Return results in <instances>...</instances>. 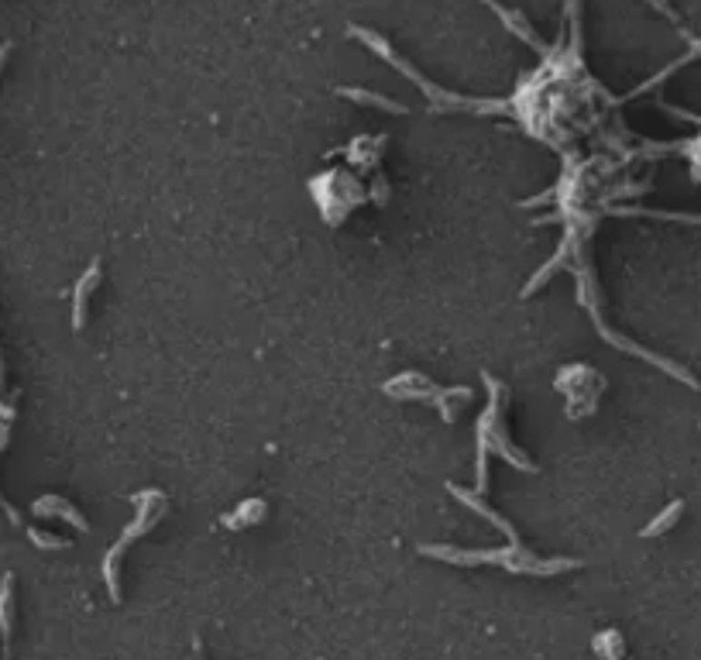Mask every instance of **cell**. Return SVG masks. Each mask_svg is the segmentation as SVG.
Returning a JSON list of instances; mask_svg holds the SVG:
<instances>
[{"mask_svg":"<svg viewBox=\"0 0 701 660\" xmlns=\"http://www.w3.org/2000/svg\"><path fill=\"white\" fill-rule=\"evenodd\" d=\"M585 368H588V365H567V368H561V378H567V382H557V393L567 395V416H575V420L588 416L595 409V403H598L602 389H606V378L602 375H595L588 385H581Z\"/></svg>","mask_w":701,"mask_h":660,"instance_id":"5","label":"cell"},{"mask_svg":"<svg viewBox=\"0 0 701 660\" xmlns=\"http://www.w3.org/2000/svg\"><path fill=\"white\" fill-rule=\"evenodd\" d=\"M650 4H654V7H656V11H660V15H667L670 21H677V25H681V17H677V15H674V11H670V4H667V0H650Z\"/></svg>","mask_w":701,"mask_h":660,"instance_id":"16","label":"cell"},{"mask_svg":"<svg viewBox=\"0 0 701 660\" xmlns=\"http://www.w3.org/2000/svg\"><path fill=\"white\" fill-rule=\"evenodd\" d=\"M423 557H434V561H444V565H502L506 571H516V575H561V571H575L581 567V561L575 557H533V550H526V544L516 536L509 540L506 547L499 550H461V547H444V544H436V547H420Z\"/></svg>","mask_w":701,"mask_h":660,"instance_id":"2","label":"cell"},{"mask_svg":"<svg viewBox=\"0 0 701 660\" xmlns=\"http://www.w3.org/2000/svg\"><path fill=\"white\" fill-rule=\"evenodd\" d=\"M341 96H347V100H355V104H365V107H378V110H386V114H409V107H403V104H396V100H389V96H382V94H368V90H358V86H344V90H337Z\"/></svg>","mask_w":701,"mask_h":660,"instance_id":"10","label":"cell"},{"mask_svg":"<svg viewBox=\"0 0 701 660\" xmlns=\"http://www.w3.org/2000/svg\"><path fill=\"white\" fill-rule=\"evenodd\" d=\"M482 382L488 389V406L482 409L478 426H475V437H478V444H475V475H478L475 492L488 488V455H499L502 461H509L513 468L526 475L536 472L533 457L523 455L516 447V440L509 437V426H506V385L496 375H488V372H482Z\"/></svg>","mask_w":701,"mask_h":660,"instance_id":"1","label":"cell"},{"mask_svg":"<svg viewBox=\"0 0 701 660\" xmlns=\"http://www.w3.org/2000/svg\"><path fill=\"white\" fill-rule=\"evenodd\" d=\"M135 505H138L135 523L117 536V544H114V547L107 550V557H104V585H107L110 602H121V578H117V575H121V557H125L127 547H131L138 536H145L158 523L162 509H165V495H162L158 488H145V492L135 495Z\"/></svg>","mask_w":701,"mask_h":660,"instance_id":"4","label":"cell"},{"mask_svg":"<svg viewBox=\"0 0 701 660\" xmlns=\"http://www.w3.org/2000/svg\"><path fill=\"white\" fill-rule=\"evenodd\" d=\"M7 52H11V45H0V69H4V63H7Z\"/></svg>","mask_w":701,"mask_h":660,"instance_id":"17","label":"cell"},{"mask_svg":"<svg viewBox=\"0 0 701 660\" xmlns=\"http://www.w3.org/2000/svg\"><path fill=\"white\" fill-rule=\"evenodd\" d=\"M100 283H104V262L94 258L90 268H86L76 279V285H73V330L86 327V320H90V299H94Z\"/></svg>","mask_w":701,"mask_h":660,"instance_id":"6","label":"cell"},{"mask_svg":"<svg viewBox=\"0 0 701 660\" xmlns=\"http://www.w3.org/2000/svg\"><path fill=\"white\" fill-rule=\"evenodd\" d=\"M265 513H268L265 499H245L234 513L224 516V526H231V530H241V526H245V530H248V526H258V523L265 519Z\"/></svg>","mask_w":701,"mask_h":660,"instance_id":"8","label":"cell"},{"mask_svg":"<svg viewBox=\"0 0 701 660\" xmlns=\"http://www.w3.org/2000/svg\"><path fill=\"white\" fill-rule=\"evenodd\" d=\"M11 406H0V451L7 447V434H11Z\"/></svg>","mask_w":701,"mask_h":660,"instance_id":"15","label":"cell"},{"mask_svg":"<svg viewBox=\"0 0 701 660\" xmlns=\"http://www.w3.org/2000/svg\"><path fill=\"white\" fill-rule=\"evenodd\" d=\"M382 393L389 399H409V403H426L434 406L447 424L457 420V406L471 403V389L467 385H436L434 378H426L423 372H403V375H392L382 382Z\"/></svg>","mask_w":701,"mask_h":660,"instance_id":"3","label":"cell"},{"mask_svg":"<svg viewBox=\"0 0 701 660\" xmlns=\"http://www.w3.org/2000/svg\"><path fill=\"white\" fill-rule=\"evenodd\" d=\"M681 513H685V499H674V503H670L667 509H664V513H660V516H656L654 523H650V526H643V530H639V536H660V534H667L670 526L677 523V516H681Z\"/></svg>","mask_w":701,"mask_h":660,"instance_id":"12","label":"cell"},{"mask_svg":"<svg viewBox=\"0 0 701 660\" xmlns=\"http://www.w3.org/2000/svg\"><path fill=\"white\" fill-rule=\"evenodd\" d=\"M595 650H598V654H606L608 660H619V654H623V640H619V633H616V629H606L602 636H595Z\"/></svg>","mask_w":701,"mask_h":660,"instance_id":"13","label":"cell"},{"mask_svg":"<svg viewBox=\"0 0 701 660\" xmlns=\"http://www.w3.org/2000/svg\"><path fill=\"white\" fill-rule=\"evenodd\" d=\"M0 375H4V368H0Z\"/></svg>","mask_w":701,"mask_h":660,"instance_id":"18","label":"cell"},{"mask_svg":"<svg viewBox=\"0 0 701 660\" xmlns=\"http://www.w3.org/2000/svg\"><path fill=\"white\" fill-rule=\"evenodd\" d=\"M15 575H4L0 582V640H4V654H7V644H11V619H15Z\"/></svg>","mask_w":701,"mask_h":660,"instance_id":"9","label":"cell"},{"mask_svg":"<svg viewBox=\"0 0 701 660\" xmlns=\"http://www.w3.org/2000/svg\"><path fill=\"white\" fill-rule=\"evenodd\" d=\"M32 513L35 516H48V519H65L69 526H76L79 534H90V523H86V516H83V513H79L76 505L69 503L65 495H42V499H35Z\"/></svg>","mask_w":701,"mask_h":660,"instance_id":"7","label":"cell"},{"mask_svg":"<svg viewBox=\"0 0 701 660\" xmlns=\"http://www.w3.org/2000/svg\"><path fill=\"white\" fill-rule=\"evenodd\" d=\"M608 214H619V217H654V220H681V224H701L698 214H670V210H646V206H612Z\"/></svg>","mask_w":701,"mask_h":660,"instance_id":"11","label":"cell"},{"mask_svg":"<svg viewBox=\"0 0 701 660\" xmlns=\"http://www.w3.org/2000/svg\"><path fill=\"white\" fill-rule=\"evenodd\" d=\"M28 540L42 550H69V540H63V536L55 534H45V530H38V526H28Z\"/></svg>","mask_w":701,"mask_h":660,"instance_id":"14","label":"cell"}]
</instances>
